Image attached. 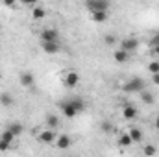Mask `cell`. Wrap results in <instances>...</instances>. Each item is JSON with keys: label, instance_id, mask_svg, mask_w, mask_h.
<instances>
[{"label": "cell", "instance_id": "6da1fadb", "mask_svg": "<svg viewBox=\"0 0 159 157\" xmlns=\"http://www.w3.org/2000/svg\"><path fill=\"white\" fill-rule=\"evenodd\" d=\"M124 92H141L143 89H144V79L141 78H131L129 81H126L124 83Z\"/></svg>", "mask_w": 159, "mask_h": 157}, {"label": "cell", "instance_id": "7a4b0ae2", "mask_svg": "<svg viewBox=\"0 0 159 157\" xmlns=\"http://www.w3.org/2000/svg\"><path fill=\"white\" fill-rule=\"evenodd\" d=\"M87 9L93 11H107L109 9V0H85Z\"/></svg>", "mask_w": 159, "mask_h": 157}, {"label": "cell", "instance_id": "3957f363", "mask_svg": "<svg viewBox=\"0 0 159 157\" xmlns=\"http://www.w3.org/2000/svg\"><path fill=\"white\" fill-rule=\"evenodd\" d=\"M63 83H65V87L74 89V87L80 83V74H78V72H74V70L67 72V74H65V78H63Z\"/></svg>", "mask_w": 159, "mask_h": 157}, {"label": "cell", "instance_id": "277c9868", "mask_svg": "<svg viewBox=\"0 0 159 157\" xmlns=\"http://www.w3.org/2000/svg\"><path fill=\"white\" fill-rule=\"evenodd\" d=\"M43 50H44V54L54 56V54H57L61 50V46H59L57 41H43Z\"/></svg>", "mask_w": 159, "mask_h": 157}, {"label": "cell", "instance_id": "5b68a950", "mask_svg": "<svg viewBox=\"0 0 159 157\" xmlns=\"http://www.w3.org/2000/svg\"><path fill=\"white\" fill-rule=\"evenodd\" d=\"M59 107H61V111L65 113V117L67 118H74L76 115H78V111H76V107L72 105V102L69 100V102H61L59 104Z\"/></svg>", "mask_w": 159, "mask_h": 157}, {"label": "cell", "instance_id": "8992f818", "mask_svg": "<svg viewBox=\"0 0 159 157\" xmlns=\"http://www.w3.org/2000/svg\"><path fill=\"white\" fill-rule=\"evenodd\" d=\"M39 142H43V144L56 142V133H54V129H52V128H48V129L41 131V133H39Z\"/></svg>", "mask_w": 159, "mask_h": 157}, {"label": "cell", "instance_id": "52a82bcc", "mask_svg": "<svg viewBox=\"0 0 159 157\" xmlns=\"http://www.w3.org/2000/svg\"><path fill=\"white\" fill-rule=\"evenodd\" d=\"M137 46H139V39L128 37V39L120 41V48H122V50H126V52H133V50H137Z\"/></svg>", "mask_w": 159, "mask_h": 157}, {"label": "cell", "instance_id": "ba28073f", "mask_svg": "<svg viewBox=\"0 0 159 157\" xmlns=\"http://www.w3.org/2000/svg\"><path fill=\"white\" fill-rule=\"evenodd\" d=\"M70 144H72V141H70L69 135H59V137L56 139V146H57L59 150H67Z\"/></svg>", "mask_w": 159, "mask_h": 157}, {"label": "cell", "instance_id": "9c48e42d", "mask_svg": "<svg viewBox=\"0 0 159 157\" xmlns=\"http://www.w3.org/2000/svg\"><path fill=\"white\" fill-rule=\"evenodd\" d=\"M122 115H124L126 120H133V118L137 117V107L128 104V105H124V107H122Z\"/></svg>", "mask_w": 159, "mask_h": 157}, {"label": "cell", "instance_id": "30bf717a", "mask_svg": "<svg viewBox=\"0 0 159 157\" xmlns=\"http://www.w3.org/2000/svg\"><path fill=\"white\" fill-rule=\"evenodd\" d=\"M41 41H57V32L52 28H46L41 32Z\"/></svg>", "mask_w": 159, "mask_h": 157}, {"label": "cell", "instance_id": "8fae6325", "mask_svg": "<svg viewBox=\"0 0 159 157\" xmlns=\"http://www.w3.org/2000/svg\"><path fill=\"white\" fill-rule=\"evenodd\" d=\"M34 83H35L34 74H30V72H22V74H20V85H22V87H32Z\"/></svg>", "mask_w": 159, "mask_h": 157}, {"label": "cell", "instance_id": "7c38bea8", "mask_svg": "<svg viewBox=\"0 0 159 157\" xmlns=\"http://www.w3.org/2000/svg\"><path fill=\"white\" fill-rule=\"evenodd\" d=\"M107 11H93L91 13V19L94 20V22H106L107 20Z\"/></svg>", "mask_w": 159, "mask_h": 157}, {"label": "cell", "instance_id": "4fadbf2b", "mask_svg": "<svg viewBox=\"0 0 159 157\" xmlns=\"http://www.w3.org/2000/svg\"><path fill=\"white\" fill-rule=\"evenodd\" d=\"M113 57H115V61H119V63H126L128 59H129V52H126V50H117L115 54H113Z\"/></svg>", "mask_w": 159, "mask_h": 157}, {"label": "cell", "instance_id": "5bb4252c", "mask_svg": "<svg viewBox=\"0 0 159 157\" xmlns=\"http://www.w3.org/2000/svg\"><path fill=\"white\" fill-rule=\"evenodd\" d=\"M7 129H9L15 137H19V135L24 131V126H22L20 122H13V124H9V126H7Z\"/></svg>", "mask_w": 159, "mask_h": 157}, {"label": "cell", "instance_id": "9a60e30c", "mask_svg": "<svg viewBox=\"0 0 159 157\" xmlns=\"http://www.w3.org/2000/svg\"><path fill=\"white\" fill-rule=\"evenodd\" d=\"M46 126H48V128H52V129H56V128L59 126V118H57V115L48 113V115H46Z\"/></svg>", "mask_w": 159, "mask_h": 157}, {"label": "cell", "instance_id": "2e32d148", "mask_svg": "<svg viewBox=\"0 0 159 157\" xmlns=\"http://www.w3.org/2000/svg\"><path fill=\"white\" fill-rule=\"evenodd\" d=\"M129 137H131L133 142H143V131L139 128H131L129 129Z\"/></svg>", "mask_w": 159, "mask_h": 157}, {"label": "cell", "instance_id": "e0dca14e", "mask_svg": "<svg viewBox=\"0 0 159 157\" xmlns=\"http://www.w3.org/2000/svg\"><path fill=\"white\" fill-rule=\"evenodd\" d=\"M139 94H141V100H143L144 104H148V105L156 102V98H154V94H152V92H148V91H144V89H143V91H141Z\"/></svg>", "mask_w": 159, "mask_h": 157}, {"label": "cell", "instance_id": "ac0fdd59", "mask_svg": "<svg viewBox=\"0 0 159 157\" xmlns=\"http://www.w3.org/2000/svg\"><path fill=\"white\" fill-rule=\"evenodd\" d=\"M0 104L6 105V107H9V105L13 104V96H11L9 92H2V94H0Z\"/></svg>", "mask_w": 159, "mask_h": 157}, {"label": "cell", "instance_id": "d6986e66", "mask_svg": "<svg viewBox=\"0 0 159 157\" xmlns=\"http://www.w3.org/2000/svg\"><path fill=\"white\" fill-rule=\"evenodd\" d=\"M13 139H15V135H13L7 128H6V131L0 135V141H2V142H6V144H11V142H13Z\"/></svg>", "mask_w": 159, "mask_h": 157}, {"label": "cell", "instance_id": "ffe728a7", "mask_svg": "<svg viewBox=\"0 0 159 157\" xmlns=\"http://www.w3.org/2000/svg\"><path fill=\"white\" fill-rule=\"evenodd\" d=\"M70 102H72V105L76 107V111H78V113H83V111H85V102H83L81 98H72Z\"/></svg>", "mask_w": 159, "mask_h": 157}, {"label": "cell", "instance_id": "44dd1931", "mask_svg": "<svg viewBox=\"0 0 159 157\" xmlns=\"http://www.w3.org/2000/svg\"><path fill=\"white\" fill-rule=\"evenodd\" d=\"M44 15H46V11H44L43 7H34V11H32V17H34L35 20H39V19H44Z\"/></svg>", "mask_w": 159, "mask_h": 157}, {"label": "cell", "instance_id": "7402d4cb", "mask_svg": "<svg viewBox=\"0 0 159 157\" xmlns=\"http://www.w3.org/2000/svg\"><path fill=\"white\" fill-rule=\"evenodd\" d=\"M119 142L122 146H131L133 144V141H131V137H129V133H124V135H120Z\"/></svg>", "mask_w": 159, "mask_h": 157}, {"label": "cell", "instance_id": "603a6c76", "mask_svg": "<svg viewBox=\"0 0 159 157\" xmlns=\"http://www.w3.org/2000/svg\"><path fill=\"white\" fill-rule=\"evenodd\" d=\"M100 129H102L104 133H111V131H113V124L107 122V120H104V122L100 124Z\"/></svg>", "mask_w": 159, "mask_h": 157}, {"label": "cell", "instance_id": "cb8c5ba5", "mask_svg": "<svg viewBox=\"0 0 159 157\" xmlns=\"http://www.w3.org/2000/svg\"><path fill=\"white\" fill-rule=\"evenodd\" d=\"M148 70H150L152 74H157L159 72V61H152V63L148 65Z\"/></svg>", "mask_w": 159, "mask_h": 157}, {"label": "cell", "instance_id": "d4e9b609", "mask_svg": "<svg viewBox=\"0 0 159 157\" xmlns=\"http://www.w3.org/2000/svg\"><path fill=\"white\" fill-rule=\"evenodd\" d=\"M156 146H144V155H156Z\"/></svg>", "mask_w": 159, "mask_h": 157}, {"label": "cell", "instance_id": "484cf974", "mask_svg": "<svg viewBox=\"0 0 159 157\" xmlns=\"http://www.w3.org/2000/svg\"><path fill=\"white\" fill-rule=\"evenodd\" d=\"M150 44H152V46H156V44H159V34H156V35H152V39H150Z\"/></svg>", "mask_w": 159, "mask_h": 157}, {"label": "cell", "instance_id": "4316f807", "mask_svg": "<svg viewBox=\"0 0 159 157\" xmlns=\"http://www.w3.org/2000/svg\"><path fill=\"white\" fill-rule=\"evenodd\" d=\"M115 43V37L113 35H106V44H113Z\"/></svg>", "mask_w": 159, "mask_h": 157}, {"label": "cell", "instance_id": "83f0119b", "mask_svg": "<svg viewBox=\"0 0 159 157\" xmlns=\"http://www.w3.org/2000/svg\"><path fill=\"white\" fill-rule=\"evenodd\" d=\"M152 56H159V44L152 46Z\"/></svg>", "mask_w": 159, "mask_h": 157}, {"label": "cell", "instance_id": "f1b7e54d", "mask_svg": "<svg viewBox=\"0 0 159 157\" xmlns=\"http://www.w3.org/2000/svg\"><path fill=\"white\" fill-rule=\"evenodd\" d=\"M152 81H154L156 85H159V72L157 74H152Z\"/></svg>", "mask_w": 159, "mask_h": 157}, {"label": "cell", "instance_id": "f546056e", "mask_svg": "<svg viewBox=\"0 0 159 157\" xmlns=\"http://www.w3.org/2000/svg\"><path fill=\"white\" fill-rule=\"evenodd\" d=\"M15 2H17V0H4V4H6V6H13Z\"/></svg>", "mask_w": 159, "mask_h": 157}, {"label": "cell", "instance_id": "4dcf8cb0", "mask_svg": "<svg viewBox=\"0 0 159 157\" xmlns=\"http://www.w3.org/2000/svg\"><path fill=\"white\" fill-rule=\"evenodd\" d=\"M22 2H24V4H30V6H32V4H34V6L37 4V0H22Z\"/></svg>", "mask_w": 159, "mask_h": 157}, {"label": "cell", "instance_id": "1f68e13d", "mask_svg": "<svg viewBox=\"0 0 159 157\" xmlns=\"http://www.w3.org/2000/svg\"><path fill=\"white\" fill-rule=\"evenodd\" d=\"M154 126H156V128L159 129V115H157V118H156V124H154Z\"/></svg>", "mask_w": 159, "mask_h": 157}]
</instances>
